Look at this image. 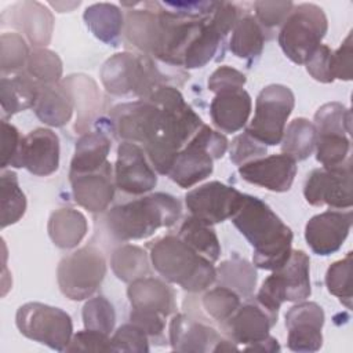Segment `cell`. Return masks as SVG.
<instances>
[{"label":"cell","instance_id":"obj_1","mask_svg":"<svg viewBox=\"0 0 353 353\" xmlns=\"http://www.w3.org/2000/svg\"><path fill=\"white\" fill-rule=\"evenodd\" d=\"M230 219L254 248L255 268L274 272L288 261L292 230L263 200L244 193L239 211Z\"/></svg>","mask_w":353,"mask_h":353},{"label":"cell","instance_id":"obj_2","mask_svg":"<svg viewBox=\"0 0 353 353\" xmlns=\"http://www.w3.org/2000/svg\"><path fill=\"white\" fill-rule=\"evenodd\" d=\"M163 62L130 51L116 52L105 61L99 76L103 88L114 97L146 99L163 85L183 84L189 74L179 68H161Z\"/></svg>","mask_w":353,"mask_h":353},{"label":"cell","instance_id":"obj_3","mask_svg":"<svg viewBox=\"0 0 353 353\" xmlns=\"http://www.w3.org/2000/svg\"><path fill=\"white\" fill-rule=\"evenodd\" d=\"M146 99L161 108L163 128L160 137L143 150L154 171L160 175H168L179 150L204 123L174 85H163Z\"/></svg>","mask_w":353,"mask_h":353},{"label":"cell","instance_id":"obj_4","mask_svg":"<svg viewBox=\"0 0 353 353\" xmlns=\"http://www.w3.org/2000/svg\"><path fill=\"white\" fill-rule=\"evenodd\" d=\"M181 215L182 205L176 197L156 192L112 207L103 221L109 234L125 243L148 239L160 228H171Z\"/></svg>","mask_w":353,"mask_h":353},{"label":"cell","instance_id":"obj_5","mask_svg":"<svg viewBox=\"0 0 353 353\" xmlns=\"http://www.w3.org/2000/svg\"><path fill=\"white\" fill-rule=\"evenodd\" d=\"M148 248L150 263L161 279L190 294L205 291L216 280L214 262L196 252L178 234L159 237Z\"/></svg>","mask_w":353,"mask_h":353},{"label":"cell","instance_id":"obj_6","mask_svg":"<svg viewBox=\"0 0 353 353\" xmlns=\"http://www.w3.org/2000/svg\"><path fill=\"white\" fill-rule=\"evenodd\" d=\"M229 141L218 130L203 124L192 139L179 150L167 176L182 189H189L208 178L214 160L228 152Z\"/></svg>","mask_w":353,"mask_h":353},{"label":"cell","instance_id":"obj_7","mask_svg":"<svg viewBox=\"0 0 353 353\" xmlns=\"http://www.w3.org/2000/svg\"><path fill=\"white\" fill-rule=\"evenodd\" d=\"M98 130L113 135L120 142L138 143L142 148L153 143L163 128V110L150 99H135L114 105L106 117L98 119Z\"/></svg>","mask_w":353,"mask_h":353},{"label":"cell","instance_id":"obj_8","mask_svg":"<svg viewBox=\"0 0 353 353\" xmlns=\"http://www.w3.org/2000/svg\"><path fill=\"white\" fill-rule=\"evenodd\" d=\"M328 30V19L321 7L313 3L294 4L280 26L279 46L296 65H305L320 47Z\"/></svg>","mask_w":353,"mask_h":353},{"label":"cell","instance_id":"obj_9","mask_svg":"<svg viewBox=\"0 0 353 353\" xmlns=\"http://www.w3.org/2000/svg\"><path fill=\"white\" fill-rule=\"evenodd\" d=\"M103 252L90 244L63 256L57 268V281L61 292L70 301L91 298L106 276Z\"/></svg>","mask_w":353,"mask_h":353},{"label":"cell","instance_id":"obj_10","mask_svg":"<svg viewBox=\"0 0 353 353\" xmlns=\"http://www.w3.org/2000/svg\"><path fill=\"white\" fill-rule=\"evenodd\" d=\"M15 325L25 338L57 352H65L73 336L69 313L40 302L21 305L15 313Z\"/></svg>","mask_w":353,"mask_h":353},{"label":"cell","instance_id":"obj_11","mask_svg":"<svg viewBox=\"0 0 353 353\" xmlns=\"http://www.w3.org/2000/svg\"><path fill=\"white\" fill-rule=\"evenodd\" d=\"M294 106L295 95L290 87L269 84L259 91L254 117L244 131L265 146H276L283 138Z\"/></svg>","mask_w":353,"mask_h":353},{"label":"cell","instance_id":"obj_12","mask_svg":"<svg viewBox=\"0 0 353 353\" xmlns=\"http://www.w3.org/2000/svg\"><path fill=\"white\" fill-rule=\"evenodd\" d=\"M244 193L219 181H211L193 188L185 194L189 214L208 225L230 219L240 208Z\"/></svg>","mask_w":353,"mask_h":353},{"label":"cell","instance_id":"obj_13","mask_svg":"<svg viewBox=\"0 0 353 353\" xmlns=\"http://www.w3.org/2000/svg\"><path fill=\"white\" fill-rule=\"evenodd\" d=\"M303 197L313 207L328 205L332 210H350L352 165L342 170L314 168L307 174L303 185Z\"/></svg>","mask_w":353,"mask_h":353},{"label":"cell","instance_id":"obj_14","mask_svg":"<svg viewBox=\"0 0 353 353\" xmlns=\"http://www.w3.org/2000/svg\"><path fill=\"white\" fill-rule=\"evenodd\" d=\"M114 185L119 190L141 196L152 192L157 185V174L143 148L132 142H120L114 164Z\"/></svg>","mask_w":353,"mask_h":353},{"label":"cell","instance_id":"obj_15","mask_svg":"<svg viewBox=\"0 0 353 353\" xmlns=\"http://www.w3.org/2000/svg\"><path fill=\"white\" fill-rule=\"evenodd\" d=\"M323 307L310 301H301L285 313V327L288 330L287 346L292 352L312 353L323 346Z\"/></svg>","mask_w":353,"mask_h":353},{"label":"cell","instance_id":"obj_16","mask_svg":"<svg viewBox=\"0 0 353 353\" xmlns=\"http://www.w3.org/2000/svg\"><path fill=\"white\" fill-rule=\"evenodd\" d=\"M10 25L33 48H46L54 32V15L48 7L39 1L23 0L12 4L1 14V25Z\"/></svg>","mask_w":353,"mask_h":353},{"label":"cell","instance_id":"obj_17","mask_svg":"<svg viewBox=\"0 0 353 353\" xmlns=\"http://www.w3.org/2000/svg\"><path fill=\"white\" fill-rule=\"evenodd\" d=\"M277 319L279 317L269 313L252 295L244 299L237 310L219 327L222 335L236 345L248 346L268 338Z\"/></svg>","mask_w":353,"mask_h":353},{"label":"cell","instance_id":"obj_18","mask_svg":"<svg viewBox=\"0 0 353 353\" xmlns=\"http://www.w3.org/2000/svg\"><path fill=\"white\" fill-rule=\"evenodd\" d=\"M59 138L44 127L34 128L22 137L14 168H26L37 176H48L59 168Z\"/></svg>","mask_w":353,"mask_h":353},{"label":"cell","instance_id":"obj_19","mask_svg":"<svg viewBox=\"0 0 353 353\" xmlns=\"http://www.w3.org/2000/svg\"><path fill=\"white\" fill-rule=\"evenodd\" d=\"M352 211L327 210L312 216L305 226V240L309 248L320 256L336 252L345 243L352 228Z\"/></svg>","mask_w":353,"mask_h":353},{"label":"cell","instance_id":"obj_20","mask_svg":"<svg viewBox=\"0 0 353 353\" xmlns=\"http://www.w3.org/2000/svg\"><path fill=\"white\" fill-rule=\"evenodd\" d=\"M296 171V161L284 153L263 156L239 167L241 179L276 193L291 189Z\"/></svg>","mask_w":353,"mask_h":353},{"label":"cell","instance_id":"obj_21","mask_svg":"<svg viewBox=\"0 0 353 353\" xmlns=\"http://www.w3.org/2000/svg\"><path fill=\"white\" fill-rule=\"evenodd\" d=\"M222 338L216 328L205 321L186 313H174L168 325V343L174 352H212Z\"/></svg>","mask_w":353,"mask_h":353},{"label":"cell","instance_id":"obj_22","mask_svg":"<svg viewBox=\"0 0 353 353\" xmlns=\"http://www.w3.org/2000/svg\"><path fill=\"white\" fill-rule=\"evenodd\" d=\"M69 182L74 201L88 212L106 211L114 199L116 185L109 161L98 171L69 175Z\"/></svg>","mask_w":353,"mask_h":353},{"label":"cell","instance_id":"obj_23","mask_svg":"<svg viewBox=\"0 0 353 353\" xmlns=\"http://www.w3.org/2000/svg\"><path fill=\"white\" fill-rule=\"evenodd\" d=\"M141 4L143 8H131L125 12L124 36L139 54L157 59L161 47L160 17L146 1Z\"/></svg>","mask_w":353,"mask_h":353},{"label":"cell","instance_id":"obj_24","mask_svg":"<svg viewBox=\"0 0 353 353\" xmlns=\"http://www.w3.org/2000/svg\"><path fill=\"white\" fill-rule=\"evenodd\" d=\"M62 84L69 90L76 112L74 131L84 134L97 123L102 106V95L97 81L84 73H74L63 77Z\"/></svg>","mask_w":353,"mask_h":353},{"label":"cell","instance_id":"obj_25","mask_svg":"<svg viewBox=\"0 0 353 353\" xmlns=\"http://www.w3.org/2000/svg\"><path fill=\"white\" fill-rule=\"evenodd\" d=\"M127 298L132 309L156 312L165 317L176 313L174 288L163 279L145 276L128 283Z\"/></svg>","mask_w":353,"mask_h":353},{"label":"cell","instance_id":"obj_26","mask_svg":"<svg viewBox=\"0 0 353 353\" xmlns=\"http://www.w3.org/2000/svg\"><path fill=\"white\" fill-rule=\"evenodd\" d=\"M251 109L250 94L244 88L232 90L215 94L210 105V116L218 131L234 134L247 125Z\"/></svg>","mask_w":353,"mask_h":353},{"label":"cell","instance_id":"obj_27","mask_svg":"<svg viewBox=\"0 0 353 353\" xmlns=\"http://www.w3.org/2000/svg\"><path fill=\"white\" fill-rule=\"evenodd\" d=\"M110 148L112 141L109 135L101 130L81 134L74 145L69 175L98 171L108 163Z\"/></svg>","mask_w":353,"mask_h":353},{"label":"cell","instance_id":"obj_28","mask_svg":"<svg viewBox=\"0 0 353 353\" xmlns=\"http://www.w3.org/2000/svg\"><path fill=\"white\" fill-rule=\"evenodd\" d=\"M210 17L188 44L182 58V68L200 69L211 61L223 58L226 37L212 25Z\"/></svg>","mask_w":353,"mask_h":353},{"label":"cell","instance_id":"obj_29","mask_svg":"<svg viewBox=\"0 0 353 353\" xmlns=\"http://www.w3.org/2000/svg\"><path fill=\"white\" fill-rule=\"evenodd\" d=\"M33 110L40 121L58 128L70 121L74 103L69 90L59 81L52 85H41Z\"/></svg>","mask_w":353,"mask_h":353},{"label":"cell","instance_id":"obj_30","mask_svg":"<svg viewBox=\"0 0 353 353\" xmlns=\"http://www.w3.org/2000/svg\"><path fill=\"white\" fill-rule=\"evenodd\" d=\"M41 85L25 72L1 76L0 102L3 116H14L34 108Z\"/></svg>","mask_w":353,"mask_h":353},{"label":"cell","instance_id":"obj_31","mask_svg":"<svg viewBox=\"0 0 353 353\" xmlns=\"http://www.w3.org/2000/svg\"><path fill=\"white\" fill-rule=\"evenodd\" d=\"M47 232L51 241L62 250L76 248L88 232L85 215L74 208L63 207L55 210L47 223Z\"/></svg>","mask_w":353,"mask_h":353},{"label":"cell","instance_id":"obj_32","mask_svg":"<svg viewBox=\"0 0 353 353\" xmlns=\"http://www.w3.org/2000/svg\"><path fill=\"white\" fill-rule=\"evenodd\" d=\"M84 22L91 33L108 46H117L124 33L125 15L112 3H95L85 8Z\"/></svg>","mask_w":353,"mask_h":353},{"label":"cell","instance_id":"obj_33","mask_svg":"<svg viewBox=\"0 0 353 353\" xmlns=\"http://www.w3.org/2000/svg\"><path fill=\"white\" fill-rule=\"evenodd\" d=\"M265 41L266 32L255 17L247 12L243 14L232 30L229 50L234 57L251 63L261 57Z\"/></svg>","mask_w":353,"mask_h":353},{"label":"cell","instance_id":"obj_34","mask_svg":"<svg viewBox=\"0 0 353 353\" xmlns=\"http://www.w3.org/2000/svg\"><path fill=\"white\" fill-rule=\"evenodd\" d=\"M274 272L283 280L285 302H301L310 296V258L305 251L292 250L288 261Z\"/></svg>","mask_w":353,"mask_h":353},{"label":"cell","instance_id":"obj_35","mask_svg":"<svg viewBox=\"0 0 353 353\" xmlns=\"http://www.w3.org/2000/svg\"><path fill=\"white\" fill-rule=\"evenodd\" d=\"M216 280L218 285L228 287L237 292L243 299H247L254 295L258 273L254 263L248 262L244 258L233 256L230 259L222 261L216 268Z\"/></svg>","mask_w":353,"mask_h":353},{"label":"cell","instance_id":"obj_36","mask_svg":"<svg viewBox=\"0 0 353 353\" xmlns=\"http://www.w3.org/2000/svg\"><path fill=\"white\" fill-rule=\"evenodd\" d=\"M178 237L211 262H216L221 256L222 250L218 236L212 225H208L204 221L192 215L186 216L179 226Z\"/></svg>","mask_w":353,"mask_h":353},{"label":"cell","instance_id":"obj_37","mask_svg":"<svg viewBox=\"0 0 353 353\" xmlns=\"http://www.w3.org/2000/svg\"><path fill=\"white\" fill-rule=\"evenodd\" d=\"M150 265L149 254L135 244H123L110 255V268L114 276L124 283L149 276Z\"/></svg>","mask_w":353,"mask_h":353},{"label":"cell","instance_id":"obj_38","mask_svg":"<svg viewBox=\"0 0 353 353\" xmlns=\"http://www.w3.org/2000/svg\"><path fill=\"white\" fill-rule=\"evenodd\" d=\"M317 132L313 123L305 117H296L285 127L280 141L281 153L295 161L306 160L316 149Z\"/></svg>","mask_w":353,"mask_h":353},{"label":"cell","instance_id":"obj_39","mask_svg":"<svg viewBox=\"0 0 353 353\" xmlns=\"http://www.w3.org/2000/svg\"><path fill=\"white\" fill-rule=\"evenodd\" d=\"M26 205V196L19 186L18 175L11 170H3L0 175V228L17 223L25 215Z\"/></svg>","mask_w":353,"mask_h":353},{"label":"cell","instance_id":"obj_40","mask_svg":"<svg viewBox=\"0 0 353 353\" xmlns=\"http://www.w3.org/2000/svg\"><path fill=\"white\" fill-rule=\"evenodd\" d=\"M316 160L327 170H342L352 165L350 137L345 134L317 135Z\"/></svg>","mask_w":353,"mask_h":353},{"label":"cell","instance_id":"obj_41","mask_svg":"<svg viewBox=\"0 0 353 353\" xmlns=\"http://www.w3.org/2000/svg\"><path fill=\"white\" fill-rule=\"evenodd\" d=\"M23 72L40 85H52L62 80L63 65L57 52L48 48H33Z\"/></svg>","mask_w":353,"mask_h":353},{"label":"cell","instance_id":"obj_42","mask_svg":"<svg viewBox=\"0 0 353 353\" xmlns=\"http://www.w3.org/2000/svg\"><path fill=\"white\" fill-rule=\"evenodd\" d=\"M1 76L17 74L25 70L30 55L26 39L18 32H3L0 36Z\"/></svg>","mask_w":353,"mask_h":353},{"label":"cell","instance_id":"obj_43","mask_svg":"<svg viewBox=\"0 0 353 353\" xmlns=\"http://www.w3.org/2000/svg\"><path fill=\"white\" fill-rule=\"evenodd\" d=\"M241 305V296L233 290L218 285L207 288L201 296V306L205 314L219 325L223 324Z\"/></svg>","mask_w":353,"mask_h":353},{"label":"cell","instance_id":"obj_44","mask_svg":"<svg viewBox=\"0 0 353 353\" xmlns=\"http://www.w3.org/2000/svg\"><path fill=\"white\" fill-rule=\"evenodd\" d=\"M313 125L317 135L352 132V112L341 102H327L321 105L313 117Z\"/></svg>","mask_w":353,"mask_h":353},{"label":"cell","instance_id":"obj_45","mask_svg":"<svg viewBox=\"0 0 353 353\" xmlns=\"http://www.w3.org/2000/svg\"><path fill=\"white\" fill-rule=\"evenodd\" d=\"M83 324L87 330L101 331L110 335L116 324L114 306L102 295L87 299L81 310Z\"/></svg>","mask_w":353,"mask_h":353},{"label":"cell","instance_id":"obj_46","mask_svg":"<svg viewBox=\"0 0 353 353\" xmlns=\"http://www.w3.org/2000/svg\"><path fill=\"white\" fill-rule=\"evenodd\" d=\"M352 251L345 258L331 263L325 273V285L330 294L336 296L346 309L352 307Z\"/></svg>","mask_w":353,"mask_h":353},{"label":"cell","instance_id":"obj_47","mask_svg":"<svg viewBox=\"0 0 353 353\" xmlns=\"http://www.w3.org/2000/svg\"><path fill=\"white\" fill-rule=\"evenodd\" d=\"M113 352H132L148 353L149 336L142 328L134 323H125L120 325L110 338Z\"/></svg>","mask_w":353,"mask_h":353},{"label":"cell","instance_id":"obj_48","mask_svg":"<svg viewBox=\"0 0 353 353\" xmlns=\"http://www.w3.org/2000/svg\"><path fill=\"white\" fill-rule=\"evenodd\" d=\"M255 19L263 28L265 32H272L274 28L281 26L288 17L292 1H254Z\"/></svg>","mask_w":353,"mask_h":353},{"label":"cell","instance_id":"obj_49","mask_svg":"<svg viewBox=\"0 0 353 353\" xmlns=\"http://www.w3.org/2000/svg\"><path fill=\"white\" fill-rule=\"evenodd\" d=\"M268 153V146L254 139L245 131L234 137L229 148V159L236 165H243L248 161L263 157Z\"/></svg>","mask_w":353,"mask_h":353},{"label":"cell","instance_id":"obj_50","mask_svg":"<svg viewBox=\"0 0 353 353\" xmlns=\"http://www.w3.org/2000/svg\"><path fill=\"white\" fill-rule=\"evenodd\" d=\"M254 298L273 316L279 317V310L281 305L285 302V292H284V284L277 272H273L270 276H268L261 288L258 290L256 295Z\"/></svg>","mask_w":353,"mask_h":353},{"label":"cell","instance_id":"obj_51","mask_svg":"<svg viewBox=\"0 0 353 353\" xmlns=\"http://www.w3.org/2000/svg\"><path fill=\"white\" fill-rule=\"evenodd\" d=\"M130 321L137 324L139 328L145 331V334L149 336V341L157 345H165L167 339L164 335L165 331V316L156 313V312H148V310H139L132 309L130 312Z\"/></svg>","mask_w":353,"mask_h":353},{"label":"cell","instance_id":"obj_52","mask_svg":"<svg viewBox=\"0 0 353 353\" xmlns=\"http://www.w3.org/2000/svg\"><path fill=\"white\" fill-rule=\"evenodd\" d=\"M65 352H113V349L108 334L84 328L73 334Z\"/></svg>","mask_w":353,"mask_h":353},{"label":"cell","instance_id":"obj_53","mask_svg":"<svg viewBox=\"0 0 353 353\" xmlns=\"http://www.w3.org/2000/svg\"><path fill=\"white\" fill-rule=\"evenodd\" d=\"M247 83L245 74L240 70L223 65L216 68L208 77L207 87L211 92L218 94L223 91H232V90H241L244 88Z\"/></svg>","mask_w":353,"mask_h":353},{"label":"cell","instance_id":"obj_54","mask_svg":"<svg viewBox=\"0 0 353 353\" xmlns=\"http://www.w3.org/2000/svg\"><path fill=\"white\" fill-rule=\"evenodd\" d=\"M307 73L320 83H332V50L327 44H320L314 54L305 63Z\"/></svg>","mask_w":353,"mask_h":353},{"label":"cell","instance_id":"obj_55","mask_svg":"<svg viewBox=\"0 0 353 353\" xmlns=\"http://www.w3.org/2000/svg\"><path fill=\"white\" fill-rule=\"evenodd\" d=\"M22 137L15 125L6 119L1 120V170L12 167L21 146Z\"/></svg>","mask_w":353,"mask_h":353},{"label":"cell","instance_id":"obj_56","mask_svg":"<svg viewBox=\"0 0 353 353\" xmlns=\"http://www.w3.org/2000/svg\"><path fill=\"white\" fill-rule=\"evenodd\" d=\"M352 32L347 33L342 44L338 47V50L332 51V74L334 79L343 80V81H350L353 77L352 73V52H353V46H352Z\"/></svg>","mask_w":353,"mask_h":353},{"label":"cell","instance_id":"obj_57","mask_svg":"<svg viewBox=\"0 0 353 353\" xmlns=\"http://www.w3.org/2000/svg\"><path fill=\"white\" fill-rule=\"evenodd\" d=\"M280 345H279V341L276 338H273L272 335H269L268 338L256 342V343H252V345H248V346H244V350H258V352H280Z\"/></svg>","mask_w":353,"mask_h":353},{"label":"cell","instance_id":"obj_58","mask_svg":"<svg viewBox=\"0 0 353 353\" xmlns=\"http://www.w3.org/2000/svg\"><path fill=\"white\" fill-rule=\"evenodd\" d=\"M51 7H54L58 12H69V11H72L74 7H79L80 6V1H74V3H48Z\"/></svg>","mask_w":353,"mask_h":353}]
</instances>
